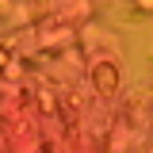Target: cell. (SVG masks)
<instances>
[{"instance_id":"obj_1","label":"cell","mask_w":153,"mask_h":153,"mask_svg":"<svg viewBox=\"0 0 153 153\" xmlns=\"http://www.w3.org/2000/svg\"><path fill=\"white\" fill-rule=\"evenodd\" d=\"M96 84H100V92H115V69L111 65H100L96 69Z\"/></svg>"},{"instance_id":"obj_2","label":"cell","mask_w":153,"mask_h":153,"mask_svg":"<svg viewBox=\"0 0 153 153\" xmlns=\"http://www.w3.org/2000/svg\"><path fill=\"white\" fill-rule=\"evenodd\" d=\"M134 4H138L142 12H146V8H153V0H134Z\"/></svg>"},{"instance_id":"obj_3","label":"cell","mask_w":153,"mask_h":153,"mask_svg":"<svg viewBox=\"0 0 153 153\" xmlns=\"http://www.w3.org/2000/svg\"><path fill=\"white\" fill-rule=\"evenodd\" d=\"M4 61H8V50H0V65H4Z\"/></svg>"}]
</instances>
